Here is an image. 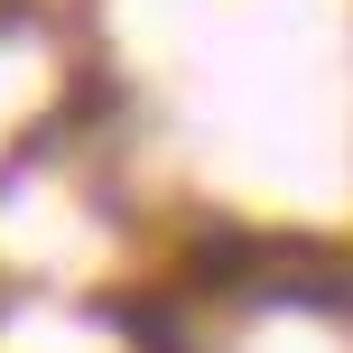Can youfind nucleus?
Segmentation results:
<instances>
[{
    "instance_id": "obj_1",
    "label": "nucleus",
    "mask_w": 353,
    "mask_h": 353,
    "mask_svg": "<svg viewBox=\"0 0 353 353\" xmlns=\"http://www.w3.org/2000/svg\"><path fill=\"white\" fill-rule=\"evenodd\" d=\"M112 325H121V335H140L149 353H186V344H176V316H168L159 298H112Z\"/></svg>"
}]
</instances>
